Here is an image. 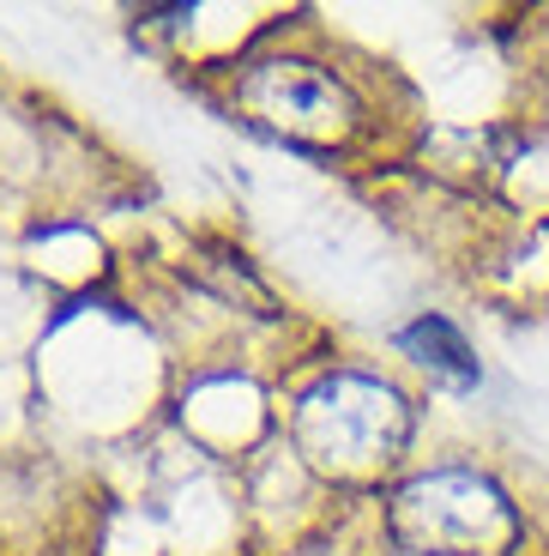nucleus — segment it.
<instances>
[{
    "mask_svg": "<svg viewBox=\"0 0 549 556\" xmlns=\"http://www.w3.org/2000/svg\"><path fill=\"white\" fill-rule=\"evenodd\" d=\"M218 103L247 134L315 164H381L393 152V103L381 67L339 49L315 18H272L242 61L218 73Z\"/></svg>",
    "mask_w": 549,
    "mask_h": 556,
    "instance_id": "f257e3e1",
    "label": "nucleus"
},
{
    "mask_svg": "<svg viewBox=\"0 0 549 556\" xmlns=\"http://www.w3.org/2000/svg\"><path fill=\"white\" fill-rule=\"evenodd\" d=\"M393 351L411 363V369H423L429 381H447V388H459V393H471L483 381V363H477V351H471V339L459 333L447 315H429V308L398 327Z\"/></svg>",
    "mask_w": 549,
    "mask_h": 556,
    "instance_id": "20e7f679",
    "label": "nucleus"
},
{
    "mask_svg": "<svg viewBox=\"0 0 549 556\" xmlns=\"http://www.w3.org/2000/svg\"><path fill=\"white\" fill-rule=\"evenodd\" d=\"M544 79H549V37H544Z\"/></svg>",
    "mask_w": 549,
    "mask_h": 556,
    "instance_id": "39448f33",
    "label": "nucleus"
},
{
    "mask_svg": "<svg viewBox=\"0 0 549 556\" xmlns=\"http://www.w3.org/2000/svg\"><path fill=\"white\" fill-rule=\"evenodd\" d=\"M369 508L381 556H525L532 544L520 496L477 459H411Z\"/></svg>",
    "mask_w": 549,
    "mask_h": 556,
    "instance_id": "7ed1b4c3",
    "label": "nucleus"
},
{
    "mask_svg": "<svg viewBox=\"0 0 549 556\" xmlns=\"http://www.w3.org/2000/svg\"><path fill=\"white\" fill-rule=\"evenodd\" d=\"M284 442L332 502H369L411 466V388L357 357H308L284 376Z\"/></svg>",
    "mask_w": 549,
    "mask_h": 556,
    "instance_id": "f03ea898",
    "label": "nucleus"
}]
</instances>
